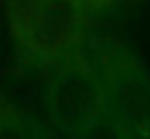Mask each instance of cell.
<instances>
[{
  "label": "cell",
  "mask_w": 150,
  "mask_h": 139,
  "mask_svg": "<svg viewBox=\"0 0 150 139\" xmlns=\"http://www.w3.org/2000/svg\"><path fill=\"white\" fill-rule=\"evenodd\" d=\"M18 61L28 72H50L85 50L94 13L83 0H7Z\"/></svg>",
  "instance_id": "1"
},
{
  "label": "cell",
  "mask_w": 150,
  "mask_h": 139,
  "mask_svg": "<svg viewBox=\"0 0 150 139\" xmlns=\"http://www.w3.org/2000/svg\"><path fill=\"white\" fill-rule=\"evenodd\" d=\"M105 100V131L122 139H150V68L120 39L87 42Z\"/></svg>",
  "instance_id": "2"
},
{
  "label": "cell",
  "mask_w": 150,
  "mask_h": 139,
  "mask_svg": "<svg viewBox=\"0 0 150 139\" xmlns=\"http://www.w3.org/2000/svg\"><path fill=\"white\" fill-rule=\"evenodd\" d=\"M41 107L46 126L54 135L91 137L105 131L102 87L87 46L46 72Z\"/></svg>",
  "instance_id": "3"
},
{
  "label": "cell",
  "mask_w": 150,
  "mask_h": 139,
  "mask_svg": "<svg viewBox=\"0 0 150 139\" xmlns=\"http://www.w3.org/2000/svg\"><path fill=\"white\" fill-rule=\"evenodd\" d=\"M0 135H18V137H35V135H50L48 126L33 120L13 102L0 98Z\"/></svg>",
  "instance_id": "4"
}]
</instances>
